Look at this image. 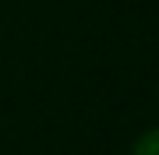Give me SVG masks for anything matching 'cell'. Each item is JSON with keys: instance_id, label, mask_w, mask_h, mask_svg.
I'll list each match as a JSON object with an SVG mask.
<instances>
[{"instance_id": "6da1fadb", "label": "cell", "mask_w": 159, "mask_h": 155, "mask_svg": "<svg viewBox=\"0 0 159 155\" xmlns=\"http://www.w3.org/2000/svg\"><path fill=\"white\" fill-rule=\"evenodd\" d=\"M131 155H159V131L148 127V131L131 144Z\"/></svg>"}]
</instances>
